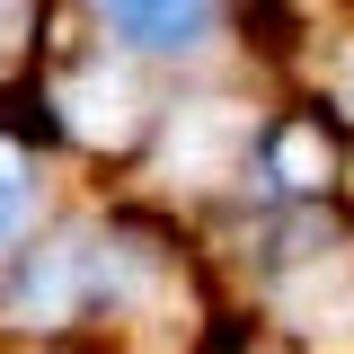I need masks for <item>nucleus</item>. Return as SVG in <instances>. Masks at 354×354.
I'll list each match as a JSON object with an SVG mask.
<instances>
[{"label": "nucleus", "instance_id": "4", "mask_svg": "<svg viewBox=\"0 0 354 354\" xmlns=\"http://www.w3.org/2000/svg\"><path fill=\"white\" fill-rule=\"evenodd\" d=\"M266 177L283 186V195H319L328 186V142H319V124H283L274 142H266Z\"/></svg>", "mask_w": 354, "mask_h": 354}, {"label": "nucleus", "instance_id": "2", "mask_svg": "<svg viewBox=\"0 0 354 354\" xmlns=\"http://www.w3.org/2000/svg\"><path fill=\"white\" fill-rule=\"evenodd\" d=\"M115 53H151V62H186L221 36V0H88Z\"/></svg>", "mask_w": 354, "mask_h": 354}, {"label": "nucleus", "instance_id": "5", "mask_svg": "<svg viewBox=\"0 0 354 354\" xmlns=\"http://www.w3.org/2000/svg\"><path fill=\"white\" fill-rule=\"evenodd\" d=\"M36 230V160L0 133V257H18Z\"/></svg>", "mask_w": 354, "mask_h": 354}, {"label": "nucleus", "instance_id": "7", "mask_svg": "<svg viewBox=\"0 0 354 354\" xmlns=\"http://www.w3.org/2000/svg\"><path fill=\"white\" fill-rule=\"evenodd\" d=\"M18 9H27V0H0V27H18ZM0 44H9V36H0Z\"/></svg>", "mask_w": 354, "mask_h": 354}, {"label": "nucleus", "instance_id": "1", "mask_svg": "<svg viewBox=\"0 0 354 354\" xmlns=\"http://www.w3.org/2000/svg\"><path fill=\"white\" fill-rule=\"evenodd\" d=\"M97 301V230H53L9 274V319L18 328H62Z\"/></svg>", "mask_w": 354, "mask_h": 354}, {"label": "nucleus", "instance_id": "3", "mask_svg": "<svg viewBox=\"0 0 354 354\" xmlns=\"http://www.w3.org/2000/svg\"><path fill=\"white\" fill-rule=\"evenodd\" d=\"M62 124L80 133V142H124L133 133V80L124 62H97L80 80H62Z\"/></svg>", "mask_w": 354, "mask_h": 354}, {"label": "nucleus", "instance_id": "6", "mask_svg": "<svg viewBox=\"0 0 354 354\" xmlns=\"http://www.w3.org/2000/svg\"><path fill=\"white\" fill-rule=\"evenodd\" d=\"M337 97H346V115H354V44H346V62H337Z\"/></svg>", "mask_w": 354, "mask_h": 354}]
</instances>
